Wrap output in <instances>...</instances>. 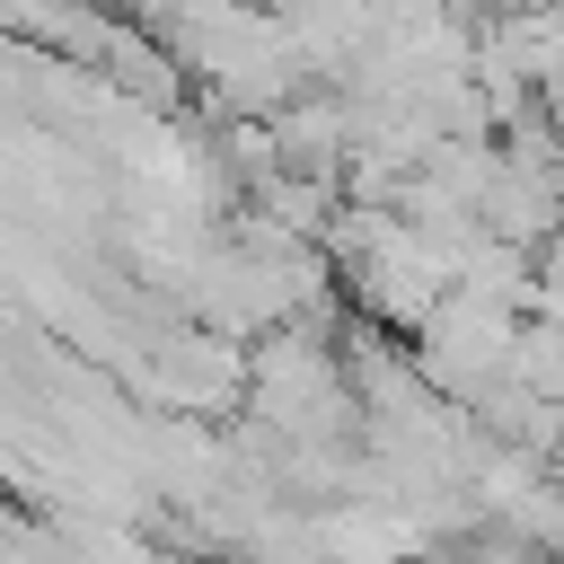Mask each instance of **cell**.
<instances>
[{"label": "cell", "instance_id": "obj_1", "mask_svg": "<svg viewBox=\"0 0 564 564\" xmlns=\"http://www.w3.org/2000/svg\"><path fill=\"white\" fill-rule=\"evenodd\" d=\"M520 335H529V308L485 300V291H449L405 344H414V370L476 414V405H494L520 379Z\"/></svg>", "mask_w": 564, "mask_h": 564}]
</instances>
